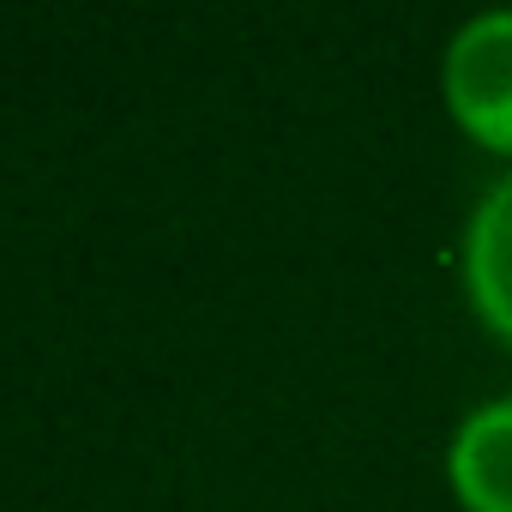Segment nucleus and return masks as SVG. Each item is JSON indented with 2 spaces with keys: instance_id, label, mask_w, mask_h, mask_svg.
<instances>
[{
  "instance_id": "f257e3e1",
  "label": "nucleus",
  "mask_w": 512,
  "mask_h": 512,
  "mask_svg": "<svg viewBox=\"0 0 512 512\" xmlns=\"http://www.w3.org/2000/svg\"><path fill=\"white\" fill-rule=\"evenodd\" d=\"M440 97L476 145L512 157V7H488L452 31L440 55Z\"/></svg>"
},
{
  "instance_id": "f03ea898",
  "label": "nucleus",
  "mask_w": 512,
  "mask_h": 512,
  "mask_svg": "<svg viewBox=\"0 0 512 512\" xmlns=\"http://www.w3.org/2000/svg\"><path fill=\"white\" fill-rule=\"evenodd\" d=\"M464 296L476 320L512 344V169L476 199L464 223Z\"/></svg>"
},
{
  "instance_id": "7ed1b4c3",
  "label": "nucleus",
  "mask_w": 512,
  "mask_h": 512,
  "mask_svg": "<svg viewBox=\"0 0 512 512\" xmlns=\"http://www.w3.org/2000/svg\"><path fill=\"white\" fill-rule=\"evenodd\" d=\"M446 482L464 512H512V398L476 404L452 446H446Z\"/></svg>"
}]
</instances>
